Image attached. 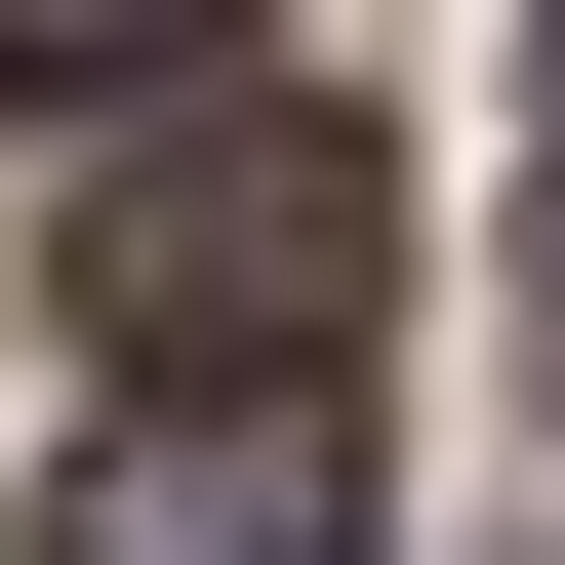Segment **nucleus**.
I'll list each match as a JSON object with an SVG mask.
<instances>
[{
	"instance_id": "nucleus-2",
	"label": "nucleus",
	"mask_w": 565,
	"mask_h": 565,
	"mask_svg": "<svg viewBox=\"0 0 565 565\" xmlns=\"http://www.w3.org/2000/svg\"><path fill=\"white\" fill-rule=\"evenodd\" d=\"M41 565H364V364H202L41 484Z\"/></svg>"
},
{
	"instance_id": "nucleus-4",
	"label": "nucleus",
	"mask_w": 565,
	"mask_h": 565,
	"mask_svg": "<svg viewBox=\"0 0 565 565\" xmlns=\"http://www.w3.org/2000/svg\"><path fill=\"white\" fill-rule=\"evenodd\" d=\"M525 323H565V282H525Z\"/></svg>"
},
{
	"instance_id": "nucleus-1",
	"label": "nucleus",
	"mask_w": 565,
	"mask_h": 565,
	"mask_svg": "<svg viewBox=\"0 0 565 565\" xmlns=\"http://www.w3.org/2000/svg\"><path fill=\"white\" fill-rule=\"evenodd\" d=\"M121 323V404H202V364H364V282H404V162H364V82H162L82 162V243H41Z\"/></svg>"
},
{
	"instance_id": "nucleus-3",
	"label": "nucleus",
	"mask_w": 565,
	"mask_h": 565,
	"mask_svg": "<svg viewBox=\"0 0 565 565\" xmlns=\"http://www.w3.org/2000/svg\"><path fill=\"white\" fill-rule=\"evenodd\" d=\"M243 0H0V82H202Z\"/></svg>"
}]
</instances>
